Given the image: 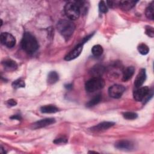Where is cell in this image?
Masks as SVG:
<instances>
[{"label": "cell", "instance_id": "1", "mask_svg": "<svg viewBox=\"0 0 154 154\" xmlns=\"http://www.w3.org/2000/svg\"><path fill=\"white\" fill-rule=\"evenodd\" d=\"M21 46L26 53L32 54L38 49V44L34 35L28 32H26L22 39Z\"/></svg>", "mask_w": 154, "mask_h": 154}, {"label": "cell", "instance_id": "2", "mask_svg": "<svg viewBox=\"0 0 154 154\" xmlns=\"http://www.w3.org/2000/svg\"><path fill=\"white\" fill-rule=\"evenodd\" d=\"M57 28L62 36L66 39H68L73 34L75 29V25L71 20L62 19L58 22Z\"/></svg>", "mask_w": 154, "mask_h": 154}, {"label": "cell", "instance_id": "3", "mask_svg": "<svg viewBox=\"0 0 154 154\" xmlns=\"http://www.w3.org/2000/svg\"><path fill=\"white\" fill-rule=\"evenodd\" d=\"M105 81L101 77H93L88 80L85 84V88L87 92L92 93L103 88Z\"/></svg>", "mask_w": 154, "mask_h": 154}, {"label": "cell", "instance_id": "4", "mask_svg": "<svg viewBox=\"0 0 154 154\" xmlns=\"http://www.w3.org/2000/svg\"><path fill=\"white\" fill-rule=\"evenodd\" d=\"M64 13L69 20H76L80 15V10L75 1H70L64 6Z\"/></svg>", "mask_w": 154, "mask_h": 154}, {"label": "cell", "instance_id": "5", "mask_svg": "<svg viewBox=\"0 0 154 154\" xmlns=\"http://www.w3.org/2000/svg\"><path fill=\"white\" fill-rule=\"evenodd\" d=\"M1 43L8 48H11L16 44V38L11 34L8 32H2L0 36Z\"/></svg>", "mask_w": 154, "mask_h": 154}, {"label": "cell", "instance_id": "6", "mask_svg": "<svg viewBox=\"0 0 154 154\" xmlns=\"http://www.w3.org/2000/svg\"><path fill=\"white\" fill-rule=\"evenodd\" d=\"M125 91L124 86L119 84H115L111 86L108 89V94L111 97L114 99L120 98Z\"/></svg>", "mask_w": 154, "mask_h": 154}, {"label": "cell", "instance_id": "7", "mask_svg": "<svg viewBox=\"0 0 154 154\" xmlns=\"http://www.w3.org/2000/svg\"><path fill=\"white\" fill-rule=\"evenodd\" d=\"M149 91L150 89L147 86L140 87L139 88H137L134 91V98L136 101L142 102L149 94Z\"/></svg>", "mask_w": 154, "mask_h": 154}, {"label": "cell", "instance_id": "8", "mask_svg": "<svg viewBox=\"0 0 154 154\" xmlns=\"http://www.w3.org/2000/svg\"><path fill=\"white\" fill-rule=\"evenodd\" d=\"M83 49V43H80L72 51H71L69 54H67L65 57L64 60L66 61H70L77 58L81 53Z\"/></svg>", "mask_w": 154, "mask_h": 154}, {"label": "cell", "instance_id": "9", "mask_svg": "<svg viewBox=\"0 0 154 154\" xmlns=\"http://www.w3.org/2000/svg\"><path fill=\"white\" fill-rule=\"evenodd\" d=\"M55 122V119L54 118H46L44 119H42L34 122L31 125V128L32 129H39L42 128L50 125H52Z\"/></svg>", "mask_w": 154, "mask_h": 154}, {"label": "cell", "instance_id": "10", "mask_svg": "<svg viewBox=\"0 0 154 154\" xmlns=\"http://www.w3.org/2000/svg\"><path fill=\"white\" fill-rule=\"evenodd\" d=\"M146 79V73L145 69H141L134 81V86L136 88L141 87Z\"/></svg>", "mask_w": 154, "mask_h": 154}, {"label": "cell", "instance_id": "11", "mask_svg": "<svg viewBox=\"0 0 154 154\" xmlns=\"http://www.w3.org/2000/svg\"><path fill=\"white\" fill-rule=\"evenodd\" d=\"M115 147L120 150H130L134 148V144L129 140H120L115 143Z\"/></svg>", "mask_w": 154, "mask_h": 154}, {"label": "cell", "instance_id": "12", "mask_svg": "<svg viewBox=\"0 0 154 154\" xmlns=\"http://www.w3.org/2000/svg\"><path fill=\"white\" fill-rule=\"evenodd\" d=\"M114 123L112 122H103L98 125L91 128L92 131H105L114 125Z\"/></svg>", "mask_w": 154, "mask_h": 154}, {"label": "cell", "instance_id": "13", "mask_svg": "<svg viewBox=\"0 0 154 154\" xmlns=\"http://www.w3.org/2000/svg\"><path fill=\"white\" fill-rule=\"evenodd\" d=\"M2 64L4 68L5 69V70L7 71L15 70L17 67V63L11 59L4 60V61H2Z\"/></svg>", "mask_w": 154, "mask_h": 154}, {"label": "cell", "instance_id": "14", "mask_svg": "<svg viewBox=\"0 0 154 154\" xmlns=\"http://www.w3.org/2000/svg\"><path fill=\"white\" fill-rule=\"evenodd\" d=\"M105 72V67L102 65L97 64L93 66L90 71V73L93 77H100Z\"/></svg>", "mask_w": 154, "mask_h": 154}, {"label": "cell", "instance_id": "15", "mask_svg": "<svg viewBox=\"0 0 154 154\" xmlns=\"http://www.w3.org/2000/svg\"><path fill=\"white\" fill-rule=\"evenodd\" d=\"M137 2V1H121L119 2V5L123 10L128 11L132 8Z\"/></svg>", "mask_w": 154, "mask_h": 154}, {"label": "cell", "instance_id": "16", "mask_svg": "<svg viewBox=\"0 0 154 154\" xmlns=\"http://www.w3.org/2000/svg\"><path fill=\"white\" fill-rule=\"evenodd\" d=\"M135 72V68L133 66H128L126 67L123 71L122 80L123 81H127L129 80Z\"/></svg>", "mask_w": 154, "mask_h": 154}, {"label": "cell", "instance_id": "17", "mask_svg": "<svg viewBox=\"0 0 154 154\" xmlns=\"http://www.w3.org/2000/svg\"><path fill=\"white\" fill-rule=\"evenodd\" d=\"M58 108L53 105H44L40 108V111L42 113H55L58 112Z\"/></svg>", "mask_w": 154, "mask_h": 154}, {"label": "cell", "instance_id": "18", "mask_svg": "<svg viewBox=\"0 0 154 154\" xmlns=\"http://www.w3.org/2000/svg\"><path fill=\"white\" fill-rule=\"evenodd\" d=\"M58 79L59 75L56 72L53 71L49 73L47 78V81L49 84H54L56 83L58 81Z\"/></svg>", "mask_w": 154, "mask_h": 154}, {"label": "cell", "instance_id": "19", "mask_svg": "<svg viewBox=\"0 0 154 154\" xmlns=\"http://www.w3.org/2000/svg\"><path fill=\"white\" fill-rule=\"evenodd\" d=\"M153 1H152L146 8L145 11L146 16L150 20H153Z\"/></svg>", "mask_w": 154, "mask_h": 154}, {"label": "cell", "instance_id": "20", "mask_svg": "<svg viewBox=\"0 0 154 154\" xmlns=\"http://www.w3.org/2000/svg\"><path fill=\"white\" fill-rule=\"evenodd\" d=\"M103 52V48L100 45H96L93 46L91 48V52L93 55L95 57L100 56Z\"/></svg>", "mask_w": 154, "mask_h": 154}, {"label": "cell", "instance_id": "21", "mask_svg": "<svg viewBox=\"0 0 154 154\" xmlns=\"http://www.w3.org/2000/svg\"><path fill=\"white\" fill-rule=\"evenodd\" d=\"M100 100H101V95L100 94L96 95L94 97H93L90 100H89L87 103L86 106L87 107L93 106L97 105V103H99L100 102Z\"/></svg>", "mask_w": 154, "mask_h": 154}, {"label": "cell", "instance_id": "22", "mask_svg": "<svg viewBox=\"0 0 154 154\" xmlns=\"http://www.w3.org/2000/svg\"><path fill=\"white\" fill-rule=\"evenodd\" d=\"M11 85L14 88L17 89L19 88L25 87V81L22 79H17L12 82Z\"/></svg>", "mask_w": 154, "mask_h": 154}, {"label": "cell", "instance_id": "23", "mask_svg": "<svg viewBox=\"0 0 154 154\" xmlns=\"http://www.w3.org/2000/svg\"><path fill=\"white\" fill-rule=\"evenodd\" d=\"M138 51L141 55H146L149 53V48L144 43H141L138 46Z\"/></svg>", "mask_w": 154, "mask_h": 154}, {"label": "cell", "instance_id": "24", "mask_svg": "<svg viewBox=\"0 0 154 154\" xmlns=\"http://www.w3.org/2000/svg\"><path fill=\"white\" fill-rule=\"evenodd\" d=\"M123 116L127 120H134L137 118L138 114L134 112H125L123 114Z\"/></svg>", "mask_w": 154, "mask_h": 154}, {"label": "cell", "instance_id": "25", "mask_svg": "<svg viewBox=\"0 0 154 154\" xmlns=\"http://www.w3.org/2000/svg\"><path fill=\"white\" fill-rule=\"evenodd\" d=\"M99 10L100 11V12L102 13H105L108 11V6L106 4L105 2L103 1H101L99 2Z\"/></svg>", "mask_w": 154, "mask_h": 154}, {"label": "cell", "instance_id": "26", "mask_svg": "<svg viewBox=\"0 0 154 154\" xmlns=\"http://www.w3.org/2000/svg\"><path fill=\"white\" fill-rule=\"evenodd\" d=\"M146 29V34L149 36L150 37H153L154 36V30L153 28L150 26H146L145 28Z\"/></svg>", "mask_w": 154, "mask_h": 154}, {"label": "cell", "instance_id": "27", "mask_svg": "<svg viewBox=\"0 0 154 154\" xmlns=\"http://www.w3.org/2000/svg\"><path fill=\"white\" fill-rule=\"evenodd\" d=\"M67 142V139L64 137H61L58 138L57 139H55L54 141V143L55 144H60V143H66Z\"/></svg>", "mask_w": 154, "mask_h": 154}, {"label": "cell", "instance_id": "28", "mask_svg": "<svg viewBox=\"0 0 154 154\" xmlns=\"http://www.w3.org/2000/svg\"><path fill=\"white\" fill-rule=\"evenodd\" d=\"M7 104L10 106H16L17 105V102L15 100H14L13 99H10L7 100Z\"/></svg>", "mask_w": 154, "mask_h": 154}, {"label": "cell", "instance_id": "29", "mask_svg": "<svg viewBox=\"0 0 154 154\" xmlns=\"http://www.w3.org/2000/svg\"><path fill=\"white\" fill-rule=\"evenodd\" d=\"M11 119H15V120H20L22 119V117L19 114H16V115H13L11 117H10Z\"/></svg>", "mask_w": 154, "mask_h": 154}, {"label": "cell", "instance_id": "30", "mask_svg": "<svg viewBox=\"0 0 154 154\" xmlns=\"http://www.w3.org/2000/svg\"><path fill=\"white\" fill-rule=\"evenodd\" d=\"M65 87L66 88H67V89H70V88H71L72 87V85L71 84H66L65 85Z\"/></svg>", "mask_w": 154, "mask_h": 154}, {"label": "cell", "instance_id": "31", "mask_svg": "<svg viewBox=\"0 0 154 154\" xmlns=\"http://www.w3.org/2000/svg\"><path fill=\"white\" fill-rule=\"evenodd\" d=\"M0 152L1 153H6V152L4 150V148L1 146V149H0Z\"/></svg>", "mask_w": 154, "mask_h": 154}]
</instances>
